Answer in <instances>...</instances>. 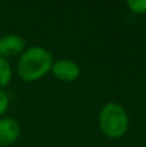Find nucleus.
I'll use <instances>...</instances> for the list:
<instances>
[{
  "label": "nucleus",
  "instance_id": "obj_1",
  "mask_svg": "<svg viewBox=\"0 0 146 147\" xmlns=\"http://www.w3.org/2000/svg\"><path fill=\"white\" fill-rule=\"evenodd\" d=\"M53 57L41 47H31L23 51L17 65L18 76L23 81H35L45 76L51 71Z\"/></svg>",
  "mask_w": 146,
  "mask_h": 147
},
{
  "label": "nucleus",
  "instance_id": "obj_2",
  "mask_svg": "<svg viewBox=\"0 0 146 147\" xmlns=\"http://www.w3.org/2000/svg\"><path fill=\"white\" fill-rule=\"evenodd\" d=\"M100 129L109 138H122L128 130L129 119L123 106L109 102L102 107L98 117Z\"/></svg>",
  "mask_w": 146,
  "mask_h": 147
},
{
  "label": "nucleus",
  "instance_id": "obj_3",
  "mask_svg": "<svg viewBox=\"0 0 146 147\" xmlns=\"http://www.w3.org/2000/svg\"><path fill=\"white\" fill-rule=\"evenodd\" d=\"M51 72L54 78L64 83H72L80 76V67L72 59L64 58L53 62Z\"/></svg>",
  "mask_w": 146,
  "mask_h": 147
},
{
  "label": "nucleus",
  "instance_id": "obj_4",
  "mask_svg": "<svg viewBox=\"0 0 146 147\" xmlns=\"http://www.w3.org/2000/svg\"><path fill=\"white\" fill-rule=\"evenodd\" d=\"M25 51V40L18 35H4L0 38V57L4 59L21 56Z\"/></svg>",
  "mask_w": 146,
  "mask_h": 147
},
{
  "label": "nucleus",
  "instance_id": "obj_5",
  "mask_svg": "<svg viewBox=\"0 0 146 147\" xmlns=\"http://www.w3.org/2000/svg\"><path fill=\"white\" fill-rule=\"evenodd\" d=\"M21 127L13 117H1L0 119V146L7 147L18 140Z\"/></svg>",
  "mask_w": 146,
  "mask_h": 147
},
{
  "label": "nucleus",
  "instance_id": "obj_6",
  "mask_svg": "<svg viewBox=\"0 0 146 147\" xmlns=\"http://www.w3.org/2000/svg\"><path fill=\"white\" fill-rule=\"evenodd\" d=\"M12 80V67L8 59L0 57V88L7 86Z\"/></svg>",
  "mask_w": 146,
  "mask_h": 147
},
{
  "label": "nucleus",
  "instance_id": "obj_7",
  "mask_svg": "<svg viewBox=\"0 0 146 147\" xmlns=\"http://www.w3.org/2000/svg\"><path fill=\"white\" fill-rule=\"evenodd\" d=\"M127 7L129 10L136 14H145L146 13V0H129L127 1Z\"/></svg>",
  "mask_w": 146,
  "mask_h": 147
},
{
  "label": "nucleus",
  "instance_id": "obj_8",
  "mask_svg": "<svg viewBox=\"0 0 146 147\" xmlns=\"http://www.w3.org/2000/svg\"><path fill=\"white\" fill-rule=\"evenodd\" d=\"M8 107H9V98L4 92L0 90V116L7 112Z\"/></svg>",
  "mask_w": 146,
  "mask_h": 147
}]
</instances>
